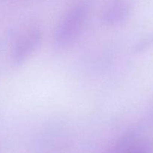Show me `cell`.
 <instances>
[{
	"label": "cell",
	"mask_w": 153,
	"mask_h": 153,
	"mask_svg": "<svg viewBox=\"0 0 153 153\" xmlns=\"http://www.w3.org/2000/svg\"><path fill=\"white\" fill-rule=\"evenodd\" d=\"M41 39V31L37 27H30L24 31L13 48L12 55L13 62L20 64L26 61L37 50Z\"/></svg>",
	"instance_id": "7a4b0ae2"
},
{
	"label": "cell",
	"mask_w": 153,
	"mask_h": 153,
	"mask_svg": "<svg viewBox=\"0 0 153 153\" xmlns=\"http://www.w3.org/2000/svg\"><path fill=\"white\" fill-rule=\"evenodd\" d=\"M91 12L88 1L75 4L60 21L54 34V43L59 48H65L74 43L82 33Z\"/></svg>",
	"instance_id": "6da1fadb"
},
{
	"label": "cell",
	"mask_w": 153,
	"mask_h": 153,
	"mask_svg": "<svg viewBox=\"0 0 153 153\" xmlns=\"http://www.w3.org/2000/svg\"><path fill=\"white\" fill-rule=\"evenodd\" d=\"M107 153H153V139L137 133H128Z\"/></svg>",
	"instance_id": "3957f363"
},
{
	"label": "cell",
	"mask_w": 153,
	"mask_h": 153,
	"mask_svg": "<svg viewBox=\"0 0 153 153\" xmlns=\"http://www.w3.org/2000/svg\"><path fill=\"white\" fill-rule=\"evenodd\" d=\"M131 9L130 0H108L103 8L102 20L105 25H118L128 19Z\"/></svg>",
	"instance_id": "277c9868"
}]
</instances>
